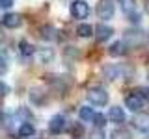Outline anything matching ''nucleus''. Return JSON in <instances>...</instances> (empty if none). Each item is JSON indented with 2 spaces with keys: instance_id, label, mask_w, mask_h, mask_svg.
Segmentation results:
<instances>
[{
  "instance_id": "nucleus-2",
  "label": "nucleus",
  "mask_w": 149,
  "mask_h": 139,
  "mask_svg": "<svg viewBox=\"0 0 149 139\" xmlns=\"http://www.w3.org/2000/svg\"><path fill=\"white\" fill-rule=\"evenodd\" d=\"M116 13V6H114V0H99L97 4V15L104 21H110Z\"/></svg>"
},
{
  "instance_id": "nucleus-11",
  "label": "nucleus",
  "mask_w": 149,
  "mask_h": 139,
  "mask_svg": "<svg viewBox=\"0 0 149 139\" xmlns=\"http://www.w3.org/2000/svg\"><path fill=\"white\" fill-rule=\"evenodd\" d=\"M41 37L45 41H54V39H58V30L50 24H45V26H41Z\"/></svg>"
},
{
  "instance_id": "nucleus-27",
  "label": "nucleus",
  "mask_w": 149,
  "mask_h": 139,
  "mask_svg": "<svg viewBox=\"0 0 149 139\" xmlns=\"http://www.w3.org/2000/svg\"><path fill=\"white\" fill-rule=\"evenodd\" d=\"M17 115H19V117H30V111H28V109H24V108H21V109H19L17 111Z\"/></svg>"
},
{
  "instance_id": "nucleus-4",
  "label": "nucleus",
  "mask_w": 149,
  "mask_h": 139,
  "mask_svg": "<svg viewBox=\"0 0 149 139\" xmlns=\"http://www.w3.org/2000/svg\"><path fill=\"white\" fill-rule=\"evenodd\" d=\"M132 124L140 132H147L149 130V111H142V113L136 111V115H134V119H132Z\"/></svg>"
},
{
  "instance_id": "nucleus-18",
  "label": "nucleus",
  "mask_w": 149,
  "mask_h": 139,
  "mask_svg": "<svg viewBox=\"0 0 149 139\" xmlns=\"http://www.w3.org/2000/svg\"><path fill=\"white\" fill-rule=\"evenodd\" d=\"M93 111H91V108H80V111H78V117H80V120H84V122H90V120L93 119Z\"/></svg>"
},
{
  "instance_id": "nucleus-19",
  "label": "nucleus",
  "mask_w": 149,
  "mask_h": 139,
  "mask_svg": "<svg viewBox=\"0 0 149 139\" xmlns=\"http://www.w3.org/2000/svg\"><path fill=\"white\" fill-rule=\"evenodd\" d=\"M118 2H119V6L125 13H132L136 9V2L134 0H118Z\"/></svg>"
},
{
  "instance_id": "nucleus-8",
  "label": "nucleus",
  "mask_w": 149,
  "mask_h": 139,
  "mask_svg": "<svg viewBox=\"0 0 149 139\" xmlns=\"http://www.w3.org/2000/svg\"><path fill=\"white\" fill-rule=\"evenodd\" d=\"M95 35L99 41H108L112 35H114V28L108 24H97L95 28Z\"/></svg>"
},
{
  "instance_id": "nucleus-7",
  "label": "nucleus",
  "mask_w": 149,
  "mask_h": 139,
  "mask_svg": "<svg viewBox=\"0 0 149 139\" xmlns=\"http://www.w3.org/2000/svg\"><path fill=\"white\" fill-rule=\"evenodd\" d=\"M2 24L9 28V30H13V28H19L22 24V19L21 15H17V13H6V15L2 17Z\"/></svg>"
},
{
  "instance_id": "nucleus-9",
  "label": "nucleus",
  "mask_w": 149,
  "mask_h": 139,
  "mask_svg": "<svg viewBox=\"0 0 149 139\" xmlns=\"http://www.w3.org/2000/svg\"><path fill=\"white\" fill-rule=\"evenodd\" d=\"M108 117H110L112 122L121 124V122H125V111H123V108H119V106H114V108H110V111H108Z\"/></svg>"
},
{
  "instance_id": "nucleus-5",
  "label": "nucleus",
  "mask_w": 149,
  "mask_h": 139,
  "mask_svg": "<svg viewBox=\"0 0 149 139\" xmlns=\"http://www.w3.org/2000/svg\"><path fill=\"white\" fill-rule=\"evenodd\" d=\"M125 106L129 108V111H140L143 108V98L140 95H129L127 98H125Z\"/></svg>"
},
{
  "instance_id": "nucleus-22",
  "label": "nucleus",
  "mask_w": 149,
  "mask_h": 139,
  "mask_svg": "<svg viewBox=\"0 0 149 139\" xmlns=\"http://www.w3.org/2000/svg\"><path fill=\"white\" fill-rule=\"evenodd\" d=\"M9 69V58L6 54H0V74H6Z\"/></svg>"
},
{
  "instance_id": "nucleus-1",
  "label": "nucleus",
  "mask_w": 149,
  "mask_h": 139,
  "mask_svg": "<svg viewBox=\"0 0 149 139\" xmlns=\"http://www.w3.org/2000/svg\"><path fill=\"white\" fill-rule=\"evenodd\" d=\"M88 100L93 106H106L108 104V93H106V89H102V87H91L88 91Z\"/></svg>"
},
{
  "instance_id": "nucleus-24",
  "label": "nucleus",
  "mask_w": 149,
  "mask_h": 139,
  "mask_svg": "<svg viewBox=\"0 0 149 139\" xmlns=\"http://www.w3.org/2000/svg\"><path fill=\"white\" fill-rule=\"evenodd\" d=\"M90 139H104V136H102V132H101V128H95L91 132V136H90Z\"/></svg>"
},
{
  "instance_id": "nucleus-14",
  "label": "nucleus",
  "mask_w": 149,
  "mask_h": 139,
  "mask_svg": "<svg viewBox=\"0 0 149 139\" xmlns=\"http://www.w3.org/2000/svg\"><path fill=\"white\" fill-rule=\"evenodd\" d=\"M34 133H36L34 124H30V122H22L21 126H19V136H21V137H32Z\"/></svg>"
},
{
  "instance_id": "nucleus-15",
  "label": "nucleus",
  "mask_w": 149,
  "mask_h": 139,
  "mask_svg": "<svg viewBox=\"0 0 149 139\" xmlns=\"http://www.w3.org/2000/svg\"><path fill=\"white\" fill-rule=\"evenodd\" d=\"M110 139H132V136H130L129 130L125 128H116L110 132Z\"/></svg>"
},
{
  "instance_id": "nucleus-10",
  "label": "nucleus",
  "mask_w": 149,
  "mask_h": 139,
  "mask_svg": "<svg viewBox=\"0 0 149 139\" xmlns=\"http://www.w3.org/2000/svg\"><path fill=\"white\" fill-rule=\"evenodd\" d=\"M104 78L106 80H118V78H121V67L119 65H106L104 67Z\"/></svg>"
},
{
  "instance_id": "nucleus-23",
  "label": "nucleus",
  "mask_w": 149,
  "mask_h": 139,
  "mask_svg": "<svg viewBox=\"0 0 149 139\" xmlns=\"http://www.w3.org/2000/svg\"><path fill=\"white\" fill-rule=\"evenodd\" d=\"M2 126L6 128V130H11V126H13V122H11V115L2 113Z\"/></svg>"
},
{
  "instance_id": "nucleus-21",
  "label": "nucleus",
  "mask_w": 149,
  "mask_h": 139,
  "mask_svg": "<svg viewBox=\"0 0 149 139\" xmlns=\"http://www.w3.org/2000/svg\"><path fill=\"white\" fill-rule=\"evenodd\" d=\"M91 120H93V126H95V128H102L106 124V117L102 113H95Z\"/></svg>"
},
{
  "instance_id": "nucleus-12",
  "label": "nucleus",
  "mask_w": 149,
  "mask_h": 139,
  "mask_svg": "<svg viewBox=\"0 0 149 139\" xmlns=\"http://www.w3.org/2000/svg\"><path fill=\"white\" fill-rule=\"evenodd\" d=\"M125 52H127V45H125L123 41H116V43L110 45V48H108V54L114 56V58H118V56H123Z\"/></svg>"
},
{
  "instance_id": "nucleus-3",
  "label": "nucleus",
  "mask_w": 149,
  "mask_h": 139,
  "mask_svg": "<svg viewBox=\"0 0 149 139\" xmlns=\"http://www.w3.org/2000/svg\"><path fill=\"white\" fill-rule=\"evenodd\" d=\"M88 13H90V8L84 0H74L73 6H71V15L74 19H86Z\"/></svg>"
},
{
  "instance_id": "nucleus-17",
  "label": "nucleus",
  "mask_w": 149,
  "mask_h": 139,
  "mask_svg": "<svg viewBox=\"0 0 149 139\" xmlns=\"http://www.w3.org/2000/svg\"><path fill=\"white\" fill-rule=\"evenodd\" d=\"M77 34H78V37H91L93 35V26L91 24H78V28H77Z\"/></svg>"
},
{
  "instance_id": "nucleus-6",
  "label": "nucleus",
  "mask_w": 149,
  "mask_h": 139,
  "mask_svg": "<svg viewBox=\"0 0 149 139\" xmlns=\"http://www.w3.org/2000/svg\"><path fill=\"white\" fill-rule=\"evenodd\" d=\"M49 130L52 133H62L65 130V117L63 115H54V117L49 120Z\"/></svg>"
},
{
  "instance_id": "nucleus-16",
  "label": "nucleus",
  "mask_w": 149,
  "mask_h": 139,
  "mask_svg": "<svg viewBox=\"0 0 149 139\" xmlns=\"http://www.w3.org/2000/svg\"><path fill=\"white\" fill-rule=\"evenodd\" d=\"M19 50H21V54H22V56H26V58H30V56H34V54H36L34 45H30L28 41H21V43H19Z\"/></svg>"
},
{
  "instance_id": "nucleus-26",
  "label": "nucleus",
  "mask_w": 149,
  "mask_h": 139,
  "mask_svg": "<svg viewBox=\"0 0 149 139\" xmlns=\"http://www.w3.org/2000/svg\"><path fill=\"white\" fill-rule=\"evenodd\" d=\"M13 6V0H0V9H9Z\"/></svg>"
},
{
  "instance_id": "nucleus-28",
  "label": "nucleus",
  "mask_w": 149,
  "mask_h": 139,
  "mask_svg": "<svg viewBox=\"0 0 149 139\" xmlns=\"http://www.w3.org/2000/svg\"><path fill=\"white\" fill-rule=\"evenodd\" d=\"M143 93V98H149V87H146V89H142Z\"/></svg>"
},
{
  "instance_id": "nucleus-25",
  "label": "nucleus",
  "mask_w": 149,
  "mask_h": 139,
  "mask_svg": "<svg viewBox=\"0 0 149 139\" xmlns=\"http://www.w3.org/2000/svg\"><path fill=\"white\" fill-rule=\"evenodd\" d=\"M8 93H9V87H8L4 82H0V98H4V96H6Z\"/></svg>"
},
{
  "instance_id": "nucleus-20",
  "label": "nucleus",
  "mask_w": 149,
  "mask_h": 139,
  "mask_svg": "<svg viewBox=\"0 0 149 139\" xmlns=\"http://www.w3.org/2000/svg\"><path fill=\"white\" fill-rule=\"evenodd\" d=\"M30 98L34 104H43L45 102V95H43V91H37V89H32L30 91Z\"/></svg>"
},
{
  "instance_id": "nucleus-13",
  "label": "nucleus",
  "mask_w": 149,
  "mask_h": 139,
  "mask_svg": "<svg viewBox=\"0 0 149 139\" xmlns=\"http://www.w3.org/2000/svg\"><path fill=\"white\" fill-rule=\"evenodd\" d=\"M37 58H39V61L41 63H50L54 59V50L52 48H39L37 50Z\"/></svg>"
}]
</instances>
